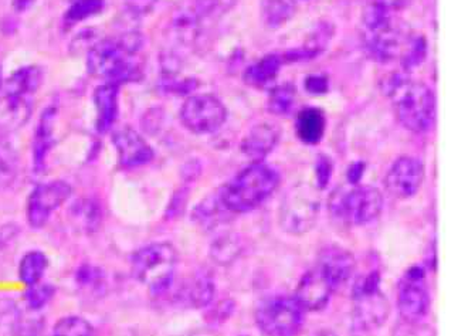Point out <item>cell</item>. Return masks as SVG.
<instances>
[{
  "instance_id": "23",
  "label": "cell",
  "mask_w": 458,
  "mask_h": 336,
  "mask_svg": "<svg viewBox=\"0 0 458 336\" xmlns=\"http://www.w3.org/2000/svg\"><path fill=\"white\" fill-rule=\"evenodd\" d=\"M334 29L329 23H319L312 31L311 36L308 38L307 43L302 47L291 50L284 55L287 62H302V60H311L318 57L325 48L328 47L331 42Z\"/></svg>"
},
{
  "instance_id": "36",
  "label": "cell",
  "mask_w": 458,
  "mask_h": 336,
  "mask_svg": "<svg viewBox=\"0 0 458 336\" xmlns=\"http://www.w3.org/2000/svg\"><path fill=\"white\" fill-rule=\"evenodd\" d=\"M55 287L50 284H35L29 287L28 292L24 295L26 302H28L29 308L33 311L45 308L48 302L52 301L55 297Z\"/></svg>"
},
{
  "instance_id": "32",
  "label": "cell",
  "mask_w": 458,
  "mask_h": 336,
  "mask_svg": "<svg viewBox=\"0 0 458 336\" xmlns=\"http://www.w3.org/2000/svg\"><path fill=\"white\" fill-rule=\"evenodd\" d=\"M295 105V87L290 84L277 87L271 91L268 110L274 115H288Z\"/></svg>"
},
{
  "instance_id": "18",
  "label": "cell",
  "mask_w": 458,
  "mask_h": 336,
  "mask_svg": "<svg viewBox=\"0 0 458 336\" xmlns=\"http://www.w3.org/2000/svg\"><path fill=\"white\" fill-rule=\"evenodd\" d=\"M363 40L366 53L377 63L392 62L401 52L402 36L394 24L380 30L365 31Z\"/></svg>"
},
{
  "instance_id": "25",
  "label": "cell",
  "mask_w": 458,
  "mask_h": 336,
  "mask_svg": "<svg viewBox=\"0 0 458 336\" xmlns=\"http://www.w3.org/2000/svg\"><path fill=\"white\" fill-rule=\"evenodd\" d=\"M281 67H283V57L277 55H264L263 59L250 65L244 71V81L249 86H266L277 77Z\"/></svg>"
},
{
  "instance_id": "1",
  "label": "cell",
  "mask_w": 458,
  "mask_h": 336,
  "mask_svg": "<svg viewBox=\"0 0 458 336\" xmlns=\"http://www.w3.org/2000/svg\"><path fill=\"white\" fill-rule=\"evenodd\" d=\"M382 93L394 103L397 120L414 134L428 132L436 121V96L430 87L411 81L406 72H390L383 77Z\"/></svg>"
},
{
  "instance_id": "17",
  "label": "cell",
  "mask_w": 458,
  "mask_h": 336,
  "mask_svg": "<svg viewBox=\"0 0 458 336\" xmlns=\"http://www.w3.org/2000/svg\"><path fill=\"white\" fill-rule=\"evenodd\" d=\"M315 267H318L322 274L328 278L332 287L338 290L355 272V258L345 248L329 246L319 253Z\"/></svg>"
},
{
  "instance_id": "39",
  "label": "cell",
  "mask_w": 458,
  "mask_h": 336,
  "mask_svg": "<svg viewBox=\"0 0 458 336\" xmlns=\"http://www.w3.org/2000/svg\"><path fill=\"white\" fill-rule=\"evenodd\" d=\"M411 2H413V0H372V4H375V6L379 7V9L390 14L404 11L406 7L411 6Z\"/></svg>"
},
{
  "instance_id": "16",
  "label": "cell",
  "mask_w": 458,
  "mask_h": 336,
  "mask_svg": "<svg viewBox=\"0 0 458 336\" xmlns=\"http://www.w3.org/2000/svg\"><path fill=\"white\" fill-rule=\"evenodd\" d=\"M334 291L335 289L332 287L328 278L322 274L318 267H314L302 275L295 292V299L300 302L304 311H321L328 306Z\"/></svg>"
},
{
  "instance_id": "26",
  "label": "cell",
  "mask_w": 458,
  "mask_h": 336,
  "mask_svg": "<svg viewBox=\"0 0 458 336\" xmlns=\"http://www.w3.org/2000/svg\"><path fill=\"white\" fill-rule=\"evenodd\" d=\"M226 213H230L226 207L223 206L222 200H220L219 192L216 195L209 196L208 199L203 200L195 212H193V220L199 226H202L206 231L215 229L220 222L226 220Z\"/></svg>"
},
{
  "instance_id": "20",
  "label": "cell",
  "mask_w": 458,
  "mask_h": 336,
  "mask_svg": "<svg viewBox=\"0 0 458 336\" xmlns=\"http://www.w3.org/2000/svg\"><path fill=\"white\" fill-rule=\"evenodd\" d=\"M55 115L57 111L55 106H48L43 111L38 121L35 139H33V162H35L36 172L45 171L46 159L55 142L53 134H55Z\"/></svg>"
},
{
  "instance_id": "34",
  "label": "cell",
  "mask_w": 458,
  "mask_h": 336,
  "mask_svg": "<svg viewBox=\"0 0 458 336\" xmlns=\"http://www.w3.org/2000/svg\"><path fill=\"white\" fill-rule=\"evenodd\" d=\"M104 0H74L65 13V21L70 24L79 23L103 11Z\"/></svg>"
},
{
  "instance_id": "19",
  "label": "cell",
  "mask_w": 458,
  "mask_h": 336,
  "mask_svg": "<svg viewBox=\"0 0 458 336\" xmlns=\"http://www.w3.org/2000/svg\"><path fill=\"white\" fill-rule=\"evenodd\" d=\"M280 135V128L271 122L254 125L242 142V152L251 161L260 162L273 152Z\"/></svg>"
},
{
  "instance_id": "24",
  "label": "cell",
  "mask_w": 458,
  "mask_h": 336,
  "mask_svg": "<svg viewBox=\"0 0 458 336\" xmlns=\"http://www.w3.org/2000/svg\"><path fill=\"white\" fill-rule=\"evenodd\" d=\"M216 287L212 278L205 273L191 277L182 290V298L193 308H205L215 298Z\"/></svg>"
},
{
  "instance_id": "41",
  "label": "cell",
  "mask_w": 458,
  "mask_h": 336,
  "mask_svg": "<svg viewBox=\"0 0 458 336\" xmlns=\"http://www.w3.org/2000/svg\"><path fill=\"white\" fill-rule=\"evenodd\" d=\"M186 200H188V190L186 189L179 190V192L174 196V200H172L168 209L169 219L179 216V214L183 212L186 206Z\"/></svg>"
},
{
  "instance_id": "43",
  "label": "cell",
  "mask_w": 458,
  "mask_h": 336,
  "mask_svg": "<svg viewBox=\"0 0 458 336\" xmlns=\"http://www.w3.org/2000/svg\"><path fill=\"white\" fill-rule=\"evenodd\" d=\"M363 173H365V164L363 162H355L353 165L349 166L348 169V181L349 183H352V185H356V183L360 182V178H362Z\"/></svg>"
},
{
  "instance_id": "28",
  "label": "cell",
  "mask_w": 458,
  "mask_h": 336,
  "mask_svg": "<svg viewBox=\"0 0 458 336\" xmlns=\"http://www.w3.org/2000/svg\"><path fill=\"white\" fill-rule=\"evenodd\" d=\"M19 171L18 154L7 141L0 139V192L9 189Z\"/></svg>"
},
{
  "instance_id": "22",
  "label": "cell",
  "mask_w": 458,
  "mask_h": 336,
  "mask_svg": "<svg viewBox=\"0 0 458 336\" xmlns=\"http://www.w3.org/2000/svg\"><path fill=\"white\" fill-rule=\"evenodd\" d=\"M94 104L97 110V130H110L118 115V87L108 83L99 86L94 93Z\"/></svg>"
},
{
  "instance_id": "10",
  "label": "cell",
  "mask_w": 458,
  "mask_h": 336,
  "mask_svg": "<svg viewBox=\"0 0 458 336\" xmlns=\"http://www.w3.org/2000/svg\"><path fill=\"white\" fill-rule=\"evenodd\" d=\"M397 307L407 323H419L428 315L430 294L426 282V272L420 265L409 268L402 277L397 294Z\"/></svg>"
},
{
  "instance_id": "40",
  "label": "cell",
  "mask_w": 458,
  "mask_h": 336,
  "mask_svg": "<svg viewBox=\"0 0 458 336\" xmlns=\"http://www.w3.org/2000/svg\"><path fill=\"white\" fill-rule=\"evenodd\" d=\"M305 89L311 94H325L328 91L329 81L327 76H310L305 80Z\"/></svg>"
},
{
  "instance_id": "11",
  "label": "cell",
  "mask_w": 458,
  "mask_h": 336,
  "mask_svg": "<svg viewBox=\"0 0 458 336\" xmlns=\"http://www.w3.org/2000/svg\"><path fill=\"white\" fill-rule=\"evenodd\" d=\"M236 0H186L174 16L179 38L193 40L205 21L219 19L232 9Z\"/></svg>"
},
{
  "instance_id": "5",
  "label": "cell",
  "mask_w": 458,
  "mask_h": 336,
  "mask_svg": "<svg viewBox=\"0 0 458 336\" xmlns=\"http://www.w3.org/2000/svg\"><path fill=\"white\" fill-rule=\"evenodd\" d=\"M353 325L356 330H377L386 323L389 301L380 290L379 272H370L358 278L352 290Z\"/></svg>"
},
{
  "instance_id": "6",
  "label": "cell",
  "mask_w": 458,
  "mask_h": 336,
  "mask_svg": "<svg viewBox=\"0 0 458 336\" xmlns=\"http://www.w3.org/2000/svg\"><path fill=\"white\" fill-rule=\"evenodd\" d=\"M329 207L336 219L353 226H363L379 216L383 209V196L373 186L339 189L332 195Z\"/></svg>"
},
{
  "instance_id": "30",
  "label": "cell",
  "mask_w": 458,
  "mask_h": 336,
  "mask_svg": "<svg viewBox=\"0 0 458 336\" xmlns=\"http://www.w3.org/2000/svg\"><path fill=\"white\" fill-rule=\"evenodd\" d=\"M263 19L268 28L284 26L294 16L295 6L291 0H263Z\"/></svg>"
},
{
  "instance_id": "21",
  "label": "cell",
  "mask_w": 458,
  "mask_h": 336,
  "mask_svg": "<svg viewBox=\"0 0 458 336\" xmlns=\"http://www.w3.org/2000/svg\"><path fill=\"white\" fill-rule=\"evenodd\" d=\"M327 130V117L324 111L308 106L300 111L295 121V132L304 144L317 145L321 142Z\"/></svg>"
},
{
  "instance_id": "38",
  "label": "cell",
  "mask_w": 458,
  "mask_h": 336,
  "mask_svg": "<svg viewBox=\"0 0 458 336\" xmlns=\"http://www.w3.org/2000/svg\"><path fill=\"white\" fill-rule=\"evenodd\" d=\"M332 171H334V165H332L331 158L327 155H319L318 159L315 162V176H317L319 189H325L328 186Z\"/></svg>"
},
{
  "instance_id": "31",
  "label": "cell",
  "mask_w": 458,
  "mask_h": 336,
  "mask_svg": "<svg viewBox=\"0 0 458 336\" xmlns=\"http://www.w3.org/2000/svg\"><path fill=\"white\" fill-rule=\"evenodd\" d=\"M428 57V42L423 36H414L407 40L401 55V64L404 72H411L423 64Z\"/></svg>"
},
{
  "instance_id": "29",
  "label": "cell",
  "mask_w": 458,
  "mask_h": 336,
  "mask_svg": "<svg viewBox=\"0 0 458 336\" xmlns=\"http://www.w3.org/2000/svg\"><path fill=\"white\" fill-rule=\"evenodd\" d=\"M242 241L239 237L234 234H225L213 241L210 254H212L213 261L220 265H232L233 261H236L242 253Z\"/></svg>"
},
{
  "instance_id": "3",
  "label": "cell",
  "mask_w": 458,
  "mask_h": 336,
  "mask_svg": "<svg viewBox=\"0 0 458 336\" xmlns=\"http://www.w3.org/2000/svg\"><path fill=\"white\" fill-rule=\"evenodd\" d=\"M280 175L271 166L254 162L219 190L223 206L230 213H246L260 206L276 192Z\"/></svg>"
},
{
  "instance_id": "13",
  "label": "cell",
  "mask_w": 458,
  "mask_h": 336,
  "mask_svg": "<svg viewBox=\"0 0 458 336\" xmlns=\"http://www.w3.org/2000/svg\"><path fill=\"white\" fill-rule=\"evenodd\" d=\"M72 189L64 181L41 183L36 188L28 200V222L33 229H41L47 224L52 213L70 199Z\"/></svg>"
},
{
  "instance_id": "37",
  "label": "cell",
  "mask_w": 458,
  "mask_h": 336,
  "mask_svg": "<svg viewBox=\"0 0 458 336\" xmlns=\"http://www.w3.org/2000/svg\"><path fill=\"white\" fill-rule=\"evenodd\" d=\"M77 281L86 289H97L103 282V273L93 265H82L77 272Z\"/></svg>"
},
{
  "instance_id": "15",
  "label": "cell",
  "mask_w": 458,
  "mask_h": 336,
  "mask_svg": "<svg viewBox=\"0 0 458 336\" xmlns=\"http://www.w3.org/2000/svg\"><path fill=\"white\" fill-rule=\"evenodd\" d=\"M113 142L123 168L132 169L147 165L154 158L152 147L132 128H123L114 132Z\"/></svg>"
},
{
  "instance_id": "14",
  "label": "cell",
  "mask_w": 458,
  "mask_h": 336,
  "mask_svg": "<svg viewBox=\"0 0 458 336\" xmlns=\"http://www.w3.org/2000/svg\"><path fill=\"white\" fill-rule=\"evenodd\" d=\"M424 181V166L413 156H401L387 172L386 189L397 199H411L420 189Z\"/></svg>"
},
{
  "instance_id": "9",
  "label": "cell",
  "mask_w": 458,
  "mask_h": 336,
  "mask_svg": "<svg viewBox=\"0 0 458 336\" xmlns=\"http://www.w3.org/2000/svg\"><path fill=\"white\" fill-rule=\"evenodd\" d=\"M181 120L193 134H213L226 122V106L212 94H199L183 103Z\"/></svg>"
},
{
  "instance_id": "7",
  "label": "cell",
  "mask_w": 458,
  "mask_h": 336,
  "mask_svg": "<svg viewBox=\"0 0 458 336\" xmlns=\"http://www.w3.org/2000/svg\"><path fill=\"white\" fill-rule=\"evenodd\" d=\"M256 323L264 336H297L304 323V308L295 297H273L257 308Z\"/></svg>"
},
{
  "instance_id": "46",
  "label": "cell",
  "mask_w": 458,
  "mask_h": 336,
  "mask_svg": "<svg viewBox=\"0 0 458 336\" xmlns=\"http://www.w3.org/2000/svg\"><path fill=\"white\" fill-rule=\"evenodd\" d=\"M131 2H137V4H147V2H149V0H131Z\"/></svg>"
},
{
  "instance_id": "12",
  "label": "cell",
  "mask_w": 458,
  "mask_h": 336,
  "mask_svg": "<svg viewBox=\"0 0 458 336\" xmlns=\"http://www.w3.org/2000/svg\"><path fill=\"white\" fill-rule=\"evenodd\" d=\"M43 83V71L38 65H26L7 80L6 103L7 113L23 125L30 113V98Z\"/></svg>"
},
{
  "instance_id": "2",
  "label": "cell",
  "mask_w": 458,
  "mask_h": 336,
  "mask_svg": "<svg viewBox=\"0 0 458 336\" xmlns=\"http://www.w3.org/2000/svg\"><path fill=\"white\" fill-rule=\"evenodd\" d=\"M140 47L142 38L137 31L106 38L89 48V71L116 87L132 81L138 77L134 57Z\"/></svg>"
},
{
  "instance_id": "33",
  "label": "cell",
  "mask_w": 458,
  "mask_h": 336,
  "mask_svg": "<svg viewBox=\"0 0 458 336\" xmlns=\"http://www.w3.org/2000/svg\"><path fill=\"white\" fill-rule=\"evenodd\" d=\"M53 336H94V328L81 316H64L53 328Z\"/></svg>"
},
{
  "instance_id": "27",
  "label": "cell",
  "mask_w": 458,
  "mask_h": 336,
  "mask_svg": "<svg viewBox=\"0 0 458 336\" xmlns=\"http://www.w3.org/2000/svg\"><path fill=\"white\" fill-rule=\"evenodd\" d=\"M48 267L47 256L41 251H29L21 258L19 265V278L23 284L31 287V285L40 282Z\"/></svg>"
},
{
  "instance_id": "35",
  "label": "cell",
  "mask_w": 458,
  "mask_h": 336,
  "mask_svg": "<svg viewBox=\"0 0 458 336\" xmlns=\"http://www.w3.org/2000/svg\"><path fill=\"white\" fill-rule=\"evenodd\" d=\"M72 214L87 231H96L99 220H101V210H99L98 205L89 199L77 203L74 209H72Z\"/></svg>"
},
{
  "instance_id": "8",
  "label": "cell",
  "mask_w": 458,
  "mask_h": 336,
  "mask_svg": "<svg viewBox=\"0 0 458 336\" xmlns=\"http://www.w3.org/2000/svg\"><path fill=\"white\" fill-rule=\"evenodd\" d=\"M318 213V196L311 186H294L281 202V227L291 234L307 233L314 227Z\"/></svg>"
},
{
  "instance_id": "44",
  "label": "cell",
  "mask_w": 458,
  "mask_h": 336,
  "mask_svg": "<svg viewBox=\"0 0 458 336\" xmlns=\"http://www.w3.org/2000/svg\"><path fill=\"white\" fill-rule=\"evenodd\" d=\"M185 336H219L215 331L210 330H196L193 332H189L188 335Z\"/></svg>"
},
{
  "instance_id": "42",
  "label": "cell",
  "mask_w": 458,
  "mask_h": 336,
  "mask_svg": "<svg viewBox=\"0 0 458 336\" xmlns=\"http://www.w3.org/2000/svg\"><path fill=\"white\" fill-rule=\"evenodd\" d=\"M233 308H234V306H233L232 301H223L217 304L210 314V315H213V323L219 321V319L225 321V319L229 318L230 314L233 313Z\"/></svg>"
},
{
  "instance_id": "45",
  "label": "cell",
  "mask_w": 458,
  "mask_h": 336,
  "mask_svg": "<svg viewBox=\"0 0 458 336\" xmlns=\"http://www.w3.org/2000/svg\"><path fill=\"white\" fill-rule=\"evenodd\" d=\"M311 336H336L335 333L331 332V331H318V332H315L314 335Z\"/></svg>"
},
{
  "instance_id": "4",
  "label": "cell",
  "mask_w": 458,
  "mask_h": 336,
  "mask_svg": "<svg viewBox=\"0 0 458 336\" xmlns=\"http://www.w3.org/2000/svg\"><path fill=\"white\" fill-rule=\"evenodd\" d=\"M178 265V251L171 243H154L132 256L131 270L138 281L148 285L154 295L168 292Z\"/></svg>"
}]
</instances>
